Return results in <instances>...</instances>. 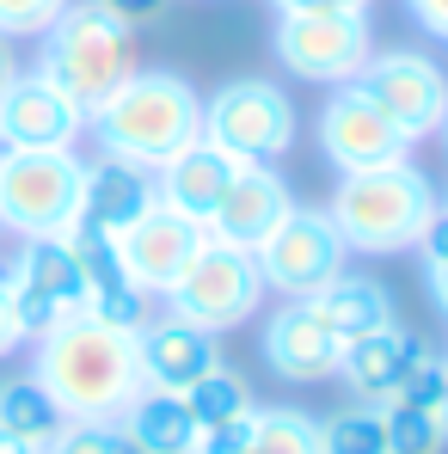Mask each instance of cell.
Listing matches in <instances>:
<instances>
[{
	"instance_id": "836d02e7",
	"label": "cell",
	"mask_w": 448,
	"mask_h": 454,
	"mask_svg": "<svg viewBox=\"0 0 448 454\" xmlns=\"http://www.w3.org/2000/svg\"><path fill=\"white\" fill-rule=\"evenodd\" d=\"M424 283H430V301L443 307V319H448V258H430L424 264Z\"/></svg>"
},
{
	"instance_id": "1f68e13d",
	"label": "cell",
	"mask_w": 448,
	"mask_h": 454,
	"mask_svg": "<svg viewBox=\"0 0 448 454\" xmlns=\"http://www.w3.org/2000/svg\"><path fill=\"white\" fill-rule=\"evenodd\" d=\"M19 350H25V332H19L12 301H6V283H0V363H6V356H19Z\"/></svg>"
},
{
	"instance_id": "484cf974",
	"label": "cell",
	"mask_w": 448,
	"mask_h": 454,
	"mask_svg": "<svg viewBox=\"0 0 448 454\" xmlns=\"http://www.w3.org/2000/svg\"><path fill=\"white\" fill-rule=\"evenodd\" d=\"M319 454H387L381 405H350V411L319 418Z\"/></svg>"
},
{
	"instance_id": "ac0fdd59",
	"label": "cell",
	"mask_w": 448,
	"mask_h": 454,
	"mask_svg": "<svg viewBox=\"0 0 448 454\" xmlns=\"http://www.w3.org/2000/svg\"><path fill=\"white\" fill-rule=\"evenodd\" d=\"M264 363L277 369L283 380H295V387H313V380H326L338 369V332L313 313V301H283L271 319H264Z\"/></svg>"
},
{
	"instance_id": "44dd1931",
	"label": "cell",
	"mask_w": 448,
	"mask_h": 454,
	"mask_svg": "<svg viewBox=\"0 0 448 454\" xmlns=\"http://www.w3.org/2000/svg\"><path fill=\"white\" fill-rule=\"evenodd\" d=\"M153 197H160V191H153V172L130 166V160L98 153V160H86V178H80V222H75V227L117 233V227L136 222Z\"/></svg>"
},
{
	"instance_id": "ba28073f",
	"label": "cell",
	"mask_w": 448,
	"mask_h": 454,
	"mask_svg": "<svg viewBox=\"0 0 448 454\" xmlns=\"http://www.w3.org/2000/svg\"><path fill=\"white\" fill-rule=\"evenodd\" d=\"M271 50H277L283 74L319 80V86H344L374 56V31H369V12L307 6V12H277Z\"/></svg>"
},
{
	"instance_id": "4dcf8cb0",
	"label": "cell",
	"mask_w": 448,
	"mask_h": 454,
	"mask_svg": "<svg viewBox=\"0 0 448 454\" xmlns=\"http://www.w3.org/2000/svg\"><path fill=\"white\" fill-rule=\"evenodd\" d=\"M405 6H412V19H418L430 37H443V43H448V0H405Z\"/></svg>"
},
{
	"instance_id": "d6986e66",
	"label": "cell",
	"mask_w": 448,
	"mask_h": 454,
	"mask_svg": "<svg viewBox=\"0 0 448 454\" xmlns=\"http://www.w3.org/2000/svg\"><path fill=\"white\" fill-rule=\"evenodd\" d=\"M418 356H424V338H412V332L393 319V325H381V332L350 338V344L338 350V369H332V375L344 380L363 405H387V399L399 393V380L412 375Z\"/></svg>"
},
{
	"instance_id": "4fadbf2b",
	"label": "cell",
	"mask_w": 448,
	"mask_h": 454,
	"mask_svg": "<svg viewBox=\"0 0 448 454\" xmlns=\"http://www.w3.org/2000/svg\"><path fill=\"white\" fill-rule=\"evenodd\" d=\"M319 153L338 166V172H357V166H381V160H405L412 142L387 123V111L363 98L350 80L326 98V111H319Z\"/></svg>"
},
{
	"instance_id": "52a82bcc",
	"label": "cell",
	"mask_w": 448,
	"mask_h": 454,
	"mask_svg": "<svg viewBox=\"0 0 448 454\" xmlns=\"http://www.w3.org/2000/svg\"><path fill=\"white\" fill-rule=\"evenodd\" d=\"M264 307V277H258V258L240 252V246H222L203 233V246L191 252V264L172 277L166 289V313L172 319H191L203 332H233L246 325L252 313Z\"/></svg>"
},
{
	"instance_id": "e575fe53",
	"label": "cell",
	"mask_w": 448,
	"mask_h": 454,
	"mask_svg": "<svg viewBox=\"0 0 448 454\" xmlns=\"http://www.w3.org/2000/svg\"><path fill=\"white\" fill-rule=\"evenodd\" d=\"M307 6H338V12H369L374 0H277V12H307Z\"/></svg>"
},
{
	"instance_id": "8992f818",
	"label": "cell",
	"mask_w": 448,
	"mask_h": 454,
	"mask_svg": "<svg viewBox=\"0 0 448 454\" xmlns=\"http://www.w3.org/2000/svg\"><path fill=\"white\" fill-rule=\"evenodd\" d=\"M295 105L277 80L246 74L216 86V98H203V142H216L240 166H277L295 148Z\"/></svg>"
},
{
	"instance_id": "74e56055",
	"label": "cell",
	"mask_w": 448,
	"mask_h": 454,
	"mask_svg": "<svg viewBox=\"0 0 448 454\" xmlns=\"http://www.w3.org/2000/svg\"><path fill=\"white\" fill-rule=\"evenodd\" d=\"M443 142H448V117H443Z\"/></svg>"
},
{
	"instance_id": "5b68a950",
	"label": "cell",
	"mask_w": 448,
	"mask_h": 454,
	"mask_svg": "<svg viewBox=\"0 0 448 454\" xmlns=\"http://www.w3.org/2000/svg\"><path fill=\"white\" fill-rule=\"evenodd\" d=\"M86 160L75 148H0V227L12 239H50L80 222Z\"/></svg>"
},
{
	"instance_id": "f546056e",
	"label": "cell",
	"mask_w": 448,
	"mask_h": 454,
	"mask_svg": "<svg viewBox=\"0 0 448 454\" xmlns=\"http://www.w3.org/2000/svg\"><path fill=\"white\" fill-rule=\"evenodd\" d=\"M436 393H443V356H430V350H424L387 405H418V411H436Z\"/></svg>"
},
{
	"instance_id": "cb8c5ba5",
	"label": "cell",
	"mask_w": 448,
	"mask_h": 454,
	"mask_svg": "<svg viewBox=\"0 0 448 454\" xmlns=\"http://www.w3.org/2000/svg\"><path fill=\"white\" fill-rule=\"evenodd\" d=\"M62 405L43 393V380L37 375H12V380H0V430L6 436H19L25 449H50L56 436H62Z\"/></svg>"
},
{
	"instance_id": "ffe728a7",
	"label": "cell",
	"mask_w": 448,
	"mask_h": 454,
	"mask_svg": "<svg viewBox=\"0 0 448 454\" xmlns=\"http://www.w3.org/2000/svg\"><path fill=\"white\" fill-rule=\"evenodd\" d=\"M233 172H240V160H227L216 142H191V148H178L160 172H153V191H160V203H172L178 215H191V222H209L216 215V203L227 197V184H233Z\"/></svg>"
},
{
	"instance_id": "5bb4252c",
	"label": "cell",
	"mask_w": 448,
	"mask_h": 454,
	"mask_svg": "<svg viewBox=\"0 0 448 454\" xmlns=\"http://www.w3.org/2000/svg\"><path fill=\"white\" fill-rule=\"evenodd\" d=\"M80 136H86V111L37 68H25L0 92V148H75Z\"/></svg>"
},
{
	"instance_id": "83f0119b",
	"label": "cell",
	"mask_w": 448,
	"mask_h": 454,
	"mask_svg": "<svg viewBox=\"0 0 448 454\" xmlns=\"http://www.w3.org/2000/svg\"><path fill=\"white\" fill-rule=\"evenodd\" d=\"M43 454H130V442H123L117 424H105V418H68L62 436Z\"/></svg>"
},
{
	"instance_id": "9a60e30c",
	"label": "cell",
	"mask_w": 448,
	"mask_h": 454,
	"mask_svg": "<svg viewBox=\"0 0 448 454\" xmlns=\"http://www.w3.org/2000/svg\"><path fill=\"white\" fill-rule=\"evenodd\" d=\"M289 209H295V197H289V178L277 166H240L227 197L216 203V215L203 222V233L222 246H240V252H258Z\"/></svg>"
},
{
	"instance_id": "d6a6232c",
	"label": "cell",
	"mask_w": 448,
	"mask_h": 454,
	"mask_svg": "<svg viewBox=\"0 0 448 454\" xmlns=\"http://www.w3.org/2000/svg\"><path fill=\"white\" fill-rule=\"evenodd\" d=\"M92 6H105L111 19H123V25H142V19H153L166 0H92Z\"/></svg>"
},
{
	"instance_id": "4316f807",
	"label": "cell",
	"mask_w": 448,
	"mask_h": 454,
	"mask_svg": "<svg viewBox=\"0 0 448 454\" xmlns=\"http://www.w3.org/2000/svg\"><path fill=\"white\" fill-rule=\"evenodd\" d=\"M381 430H387V454H443L448 449L436 411H418V405H381Z\"/></svg>"
},
{
	"instance_id": "3957f363",
	"label": "cell",
	"mask_w": 448,
	"mask_h": 454,
	"mask_svg": "<svg viewBox=\"0 0 448 454\" xmlns=\"http://www.w3.org/2000/svg\"><path fill=\"white\" fill-rule=\"evenodd\" d=\"M430 209H436V191L412 166V153L405 160H381V166H357V172H338V191L326 203L344 252H357V258L412 252L424 222H430Z\"/></svg>"
},
{
	"instance_id": "d590c367",
	"label": "cell",
	"mask_w": 448,
	"mask_h": 454,
	"mask_svg": "<svg viewBox=\"0 0 448 454\" xmlns=\"http://www.w3.org/2000/svg\"><path fill=\"white\" fill-rule=\"evenodd\" d=\"M19 74H25V68H19V50H12V37H0V92H6Z\"/></svg>"
},
{
	"instance_id": "2e32d148",
	"label": "cell",
	"mask_w": 448,
	"mask_h": 454,
	"mask_svg": "<svg viewBox=\"0 0 448 454\" xmlns=\"http://www.w3.org/2000/svg\"><path fill=\"white\" fill-rule=\"evenodd\" d=\"M68 252L80 264V313L111 319V325H142L148 319V295L136 289V277L117 258V239L98 227H68Z\"/></svg>"
},
{
	"instance_id": "7a4b0ae2",
	"label": "cell",
	"mask_w": 448,
	"mask_h": 454,
	"mask_svg": "<svg viewBox=\"0 0 448 454\" xmlns=\"http://www.w3.org/2000/svg\"><path fill=\"white\" fill-rule=\"evenodd\" d=\"M86 136L111 160L160 172L178 148H191L203 136V98H197L191 80L172 74V68H136L105 105L86 111Z\"/></svg>"
},
{
	"instance_id": "9c48e42d",
	"label": "cell",
	"mask_w": 448,
	"mask_h": 454,
	"mask_svg": "<svg viewBox=\"0 0 448 454\" xmlns=\"http://www.w3.org/2000/svg\"><path fill=\"white\" fill-rule=\"evenodd\" d=\"M350 86L387 111V123L412 148L424 136H436L448 117V74H443V62H430L424 50H374Z\"/></svg>"
},
{
	"instance_id": "7402d4cb",
	"label": "cell",
	"mask_w": 448,
	"mask_h": 454,
	"mask_svg": "<svg viewBox=\"0 0 448 454\" xmlns=\"http://www.w3.org/2000/svg\"><path fill=\"white\" fill-rule=\"evenodd\" d=\"M111 424L130 442V454H197V442H203L185 393H160V387H142Z\"/></svg>"
},
{
	"instance_id": "277c9868",
	"label": "cell",
	"mask_w": 448,
	"mask_h": 454,
	"mask_svg": "<svg viewBox=\"0 0 448 454\" xmlns=\"http://www.w3.org/2000/svg\"><path fill=\"white\" fill-rule=\"evenodd\" d=\"M136 68H142V62H136V25L111 19V12L92 6V0H68L62 19L43 31L37 74L50 80V86H62L80 111L105 105Z\"/></svg>"
},
{
	"instance_id": "8d00e7d4",
	"label": "cell",
	"mask_w": 448,
	"mask_h": 454,
	"mask_svg": "<svg viewBox=\"0 0 448 454\" xmlns=\"http://www.w3.org/2000/svg\"><path fill=\"white\" fill-rule=\"evenodd\" d=\"M436 424H443V436H448V356H443V393H436Z\"/></svg>"
},
{
	"instance_id": "f1b7e54d",
	"label": "cell",
	"mask_w": 448,
	"mask_h": 454,
	"mask_svg": "<svg viewBox=\"0 0 448 454\" xmlns=\"http://www.w3.org/2000/svg\"><path fill=\"white\" fill-rule=\"evenodd\" d=\"M68 0H0V37H43L56 19H62Z\"/></svg>"
},
{
	"instance_id": "603a6c76",
	"label": "cell",
	"mask_w": 448,
	"mask_h": 454,
	"mask_svg": "<svg viewBox=\"0 0 448 454\" xmlns=\"http://www.w3.org/2000/svg\"><path fill=\"white\" fill-rule=\"evenodd\" d=\"M307 301H313V313L338 332V344L393 325V295H387V283H374L363 270H338V277H332L326 289H313Z\"/></svg>"
},
{
	"instance_id": "d4e9b609",
	"label": "cell",
	"mask_w": 448,
	"mask_h": 454,
	"mask_svg": "<svg viewBox=\"0 0 448 454\" xmlns=\"http://www.w3.org/2000/svg\"><path fill=\"white\" fill-rule=\"evenodd\" d=\"M185 405H191L197 430H222V424H240V418H252V411H258L252 387L233 375L227 363H216V369L197 380V387H185Z\"/></svg>"
},
{
	"instance_id": "30bf717a",
	"label": "cell",
	"mask_w": 448,
	"mask_h": 454,
	"mask_svg": "<svg viewBox=\"0 0 448 454\" xmlns=\"http://www.w3.org/2000/svg\"><path fill=\"white\" fill-rule=\"evenodd\" d=\"M252 258H258V277H264L271 295H283V301H307L313 289H326V283L344 270L350 252H344V239H338V227H332L326 209L295 203V209L277 222V233H271Z\"/></svg>"
},
{
	"instance_id": "8fae6325",
	"label": "cell",
	"mask_w": 448,
	"mask_h": 454,
	"mask_svg": "<svg viewBox=\"0 0 448 454\" xmlns=\"http://www.w3.org/2000/svg\"><path fill=\"white\" fill-rule=\"evenodd\" d=\"M0 283H6V301L12 319L31 338H43L56 319L80 313V264L68 252V233H50V239H19V252L0 264Z\"/></svg>"
},
{
	"instance_id": "6da1fadb",
	"label": "cell",
	"mask_w": 448,
	"mask_h": 454,
	"mask_svg": "<svg viewBox=\"0 0 448 454\" xmlns=\"http://www.w3.org/2000/svg\"><path fill=\"white\" fill-rule=\"evenodd\" d=\"M31 375L62 405V418H117L142 393L136 325H111L92 313L56 319L43 338H31Z\"/></svg>"
},
{
	"instance_id": "e0dca14e",
	"label": "cell",
	"mask_w": 448,
	"mask_h": 454,
	"mask_svg": "<svg viewBox=\"0 0 448 454\" xmlns=\"http://www.w3.org/2000/svg\"><path fill=\"white\" fill-rule=\"evenodd\" d=\"M136 356H142V387H160V393H185L222 363L216 332H203L191 319H172V313L136 325Z\"/></svg>"
},
{
	"instance_id": "7c38bea8",
	"label": "cell",
	"mask_w": 448,
	"mask_h": 454,
	"mask_svg": "<svg viewBox=\"0 0 448 454\" xmlns=\"http://www.w3.org/2000/svg\"><path fill=\"white\" fill-rule=\"evenodd\" d=\"M111 239H117V258H123V270L136 277V289H142V295H166L172 277H178V270L191 264V252L203 246V222H191V215H178L172 203L153 197L148 209L130 227H117Z\"/></svg>"
}]
</instances>
